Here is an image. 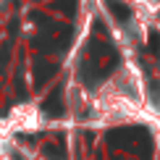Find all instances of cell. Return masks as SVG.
<instances>
[{
    "mask_svg": "<svg viewBox=\"0 0 160 160\" xmlns=\"http://www.w3.org/2000/svg\"><path fill=\"white\" fill-rule=\"evenodd\" d=\"M45 158L48 160H68V155H66V144H63V137H58L55 142H48L42 147Z\"/></svg>",
    "mask_w": 160,
    "mask_h": 160,
    "instance_id": "4",
    "label": "cell"
},
{
    "mask_svg": "<svg viewBox=\"0 0 160 160\" xmlns=\"http://www.w3.org/2000/svg\"><path fill=\"white\" fill-rule=\"evenodd\" d=\"M42 110H45V116H50V118H61L63 116V89L61 87H55V89L45 97Z\"/></svg>",
    "mask_w": 160,
    "mask_h": 160,
    "instance_id": "3",
    "label": "cell"
},
{
    "mask_svg": "<svg viewBox=\"0 0 160 160\" xmlns=\"http://www.w3.org/2000/svg\"><path fill=\"white\" fill-rule=\"evenodd\" d=\"M74 5H76V0H55V3H52V8H58L61 13L71 16V13H74Z\"/></svg>",
    "mask_w": 160,
    "mask_h": 160,
    "instance_id": "6",
    "label": "cell"
},
{
    "mask_svg": "<svg viewBox=\"0 0 160 160\" xmlns=\"http://www.w3.org/2000/svg\"><path fill=\"white\" fill-rule=\"evenodd\" d=\"M71 37H74V32H71L68 26L48 24V29H42V34L34 39V48L42 50V52H55V55H61V52H66V48H68Z\"/></svg>",
    "mask_w": 160,
    "mask_h": 160,
    "instance_id": "1",
    "label": "cell"
},
{
    "mask_svg": "<svg viewBox=\"0 0 160 160\" xmlns=\"http://www.w3.org/2000/svg\"><path fill=\"white\" fill-rule=\"evenodd\" d=\"M32 68H34V87L37 89H42V87L58 74V63L50 61V58H45V55H37L34 61H32Z\"/></svg>",
    "mask_w": 160,
    "mask_h": 160,
    "instance_id": "2",
    "label": "cell"
},
{
    "mask_svg": "<svg viewBox=\"0 0 160 160\" xmlns=\"http://www.w3.org/2000/svg\"><path fill=\"white\" fill-rule=\"evenodd\" d=\"M108 5H110V11L116 13V16L121 18V21H126V18L131 16V13H129V8H126L123 3H118V0H108Z\"/></svg>",
    "mask_w": 160,
    "mask_h": 160,
    "instance_id": "5",
    "label": "cell"
}]
</instances>
